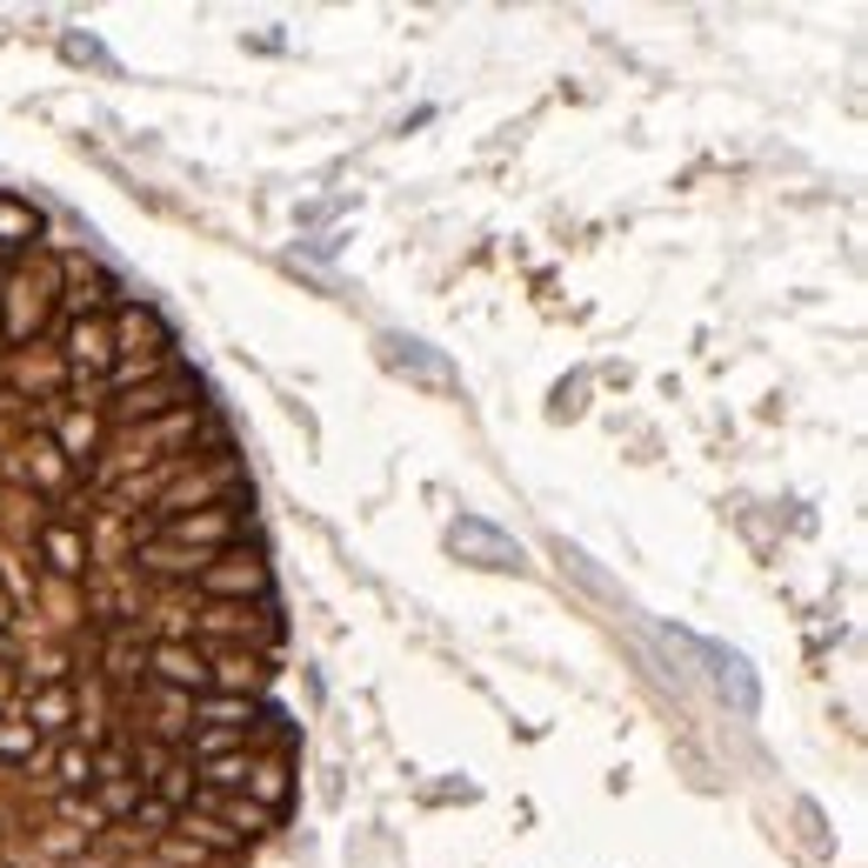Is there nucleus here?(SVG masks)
<instances>
[{
    "instance_id": "1",
    "label": "nucleus",
    "mask_w": 868,
    "mask_h": 868,
    "mask_svg": "<svg viewBox=\"0 0 868 868\" xmlns=\"http://www.w3.org/2000/svg\"><path fill=\"white\" fill-rule=\"evenodd\" d=\"M668 642H681L694 661H709V681L722 688V702H735V715H755L761 709V681H755L748 655H735L722 642H702V635H681V628H668Z\"/></svg>"
},
{
    "instance_id": "2",
    "label": "nucleus",
    "mask_w": 868,
    "mask_h": 868,
    "mask_svg": "<svg viewBox=\"0 0 868 868\" xmlns=\"http://www.w3.org/2000/svg\"><path fill=\"white\" fill-rule=\"evenodd\" d=\"M381 361L394 375H408L414 388H434V394H461V375L442 347H427L421 334H381Z\"/></svg>"
},
{
    "instance_id": "3",
    "label": "nucleus",
    "mask_w": 868,
    "mask_h": 868,
    "mask_svg": "<svg viewBox=\"0 0 868 868\" xmlns=\"http://www.w3.org/2000/svg\"><path fill=\"white\" fill-rule=\"evenodd\" d=\"M448 548H455L461 561H475V568H494V575H521V568H528L521 542L501 535L494 521H481V514H461V521H455V528H448Z\"/></svg>"
},
{
    "instance_id": "4",
    "label": "nucleus",
    "mask_w": 868,
    "mask_h": 868,
    "mask_svg": "<svg viewBox=\"0 0 868 868\" xmlns=\"http://www.w3.org/2000/svg\"><path fill=\"white\" fill-rule=\"evenodd\" d=\"M214 601H247V594H268V568H260L254 555H241V548H221L201 575H194Z\"/></svg>"
},
{
    "instance_id": "5",
    "label": "nucleus",
    "mask_w": 868,
    "mask_h": 868,
    "mask_svg": "<svg viewBox=\"0 0 868 868\" xmlns=\"http://www.w3.org/2000/svg\"><path fill=\"white\" fill-rule=\"evenodd\" d=\"M188 394H194V375H188V368H167L160 381L127 388V394L114 401V414H121V421H160V414H174V408H188Z\"/></svg>"
},
{
    "instance_id": "6",
    "label": "nucleus",
    "mask_w": 868,
    "mask_h": 868,
    "mask_svg": "<svg viewBox=\"0 0 868 868\" xmlns=\"http://www.w3.org/2000/svg\"><path fill=\"white\" fill-rule=\"evenodd\" d=\"M147 768H154V775H147V802H160L167 815L194 802V761L167 755V748H147Z\"/></svg>"
},
{
    "instance_id": "7",
    "label": "nucleus",
    "mask_w": 868,
    "mask_h": 868,
    "mask_svg": "<svg viewBox=\"0 0 868 868\" xmlns=\"http://www.w3.org/2000/svg\"><path fill=\"white\" fill-rule=\"evenodd\" d=\"M67 368H80V375H108L114 368V334H108L101 314H80L67 327Z\"/></svg>"
},
{
    "instance_id": "8",
    "label": "nucleus",
    "mask_w": 868,
    "mask_h": 868,
    "mask_svg": "<svg viewBox=\"0 0 868 868\" xmlns=\"http://www.w3.org/2000/svg\"><path fill=\"white\" fill-rule=\"evenodd\" d=\"M247 789H254V802H260V815H281V809L294 802V768H288V755H268V761H247Z\"/></svg>"
},
{
    "instance_id": "9",
    "label": "nucleus",
    "mask_w": 868,
    "mask_h": 868,
    "mask_svg": "<svg viewBox=\"0 0 868 868\" xmlns=\"http://www.w3.org/2000/svg\"><path fill=\"white\" fill-rule=\"evenodd\" d=\"M147 661H154V675H160L174 694H194V688H208V661H201L194 648H181V642H160Z\"/></svg>"
},
{
    "instance_id": "10",
    "label": "nucleus",
    "mask_w": 868,
    "mask_h": 868,
    "mask_svg": "<svg viewBox=\"0 0 868 868\" xmlns=\"http://www.w3.org/2000/svg\"><path fill=\"white\" fill-rule=\"evenodd\" d=\"M41 555H47L54 575H87V542L67 528V521H47L41 528Z\"/></svg>"
},
{
    "instance_id": "11",
    "label": "nucleus",
    "mask_w": 868,
    "mask_h": 868,
    "mask_svg": "<svg viewBox=\"0 0 868 868\" xmlns=\"http://www.w3.org/2000/svg\"><path fill=\"white\" fill-rule=\"evenodd\" d=\"M41 241V214L14 194H0V247H34Z\"/></svg>"
},
{
    "instance_id": "12",
    "label": "nucleus",
    "mask_w": 868,
    "mask_h": 868,
    "mask_svg": "<svg viewBox=\"0 0 868 868\" xmlns=\"http://www.w3.org/2000/svg\"><path fill=\"white\" fill-rule=\"evenodd\" d=\"M260 668L254 655H221V668H208V688H227V694H241V688H260Z\"/></svg>"
},
{
    "instance_id": "13",
    "label": "nucleus",
    "mask_w": 868,
    "mask_h": 868,
    "mask_svg": "<svg viewBox=\"0 0 868 868\" xmlns=\"http://www.w3.org/2000/svg\"><path fill=\"white\" fill-rule=\"evenodd\" d=\"M41 748V728L27 715H0V761H34Z\"/></svg>"
},
{
    "instance_id": "14",
    "label": "nucleus",
    "mask_w": 868,
    "mask_h": 868,
    "mask_svg": "<svg viewBox=\"0 0 868 868\" xmlns=\"http://www.w3.org/2000/svg\"><path fill=\"white\" fill-rule=\"evenodd\" d=\"M27 475H41L47 488H67V455L47 442V434H41V442H27Z\"/></svg>"
},
{
    "instance_id": "15",
    "label": "nucleus",
    "mask_w": 868,
    "mask_h": 868,
    "mask_svg": "<svg viewBox=\"0 0 868 868\" xmlns=\"http://www.w3.org/2000/svg\"><path fill=\"white\" fill-rule=\"evenodd\" d=\"M194 781H201V789H214V795L221 789H241V781H247V755H214V761H201Z\"/></svg>"
},
{
    "instance_id": "16",
    "label": "nucleus",
    "mask_w": 868,
    "mask_h": 868,
    "mask_svg": "<svg viewBox=\"0 0 868 868\" xmlns=\"http://www.w3.org/2000/svg\"><path fill=\"white\" fill-rule=\"evenodd\" d=\"M54 781H60V789H87V781H94V755H87L80 742H67L60 761H54Z\"/></svg>"
},
{
    "instance_id": "17",
    "label": "nucleus",
    "mask_w": 868,
    "mask_h": 868,
    "mask_svg": "<svg viewBox=\"0 0 868 868\" xmlns=\"http://www.w3.org/2000/svg\"><path fill=\"white\" fill-rule=\"evenodd\" d=\"M67 709H74V694H67V688H41L27 722H34V728H60V722H67Z\"/></svg>"
},
{
    "instance_id": "18",
    "label": "nucleus",
    "mask_w": 868,
    "mask_h": 868,
    "mask_svg": "<svg viewBox=\"0 0 868 868\" xmlns=\"http://www.w3.org/2000/svg\"><path fill=\"white\" fill-rule=\"evenodd\" d=\"M108 675H114V681L134 675V635H114V642H108Z\"/></svg>"
},
{
    "instance_id": "19",
    "label": "nucleus",
    "mask_w": 868,
    "mask_h": 868,
    "mask_svg": "<svg viewBox=\"0 0 868 868\" xmlns=\"http://www.w3.org/2000/svg\"><path fill=\"white\" fill-rule=\"evenodd\" d=\"M67 60H94V67H108L101 41H80V34H67Z\"/></svg>"
},
{
    "instance_id": "20",
    "label": "nucleus",
    "mask_w": 868,
    "mask_h": 868,
    "mask_svg": "<svg viewBox=\"0 0 868 868\" xmlns=\"http://www.w3.org/2000/svg\"><path fill=\"white\" fill-rule=\"evenodd\" d=\"M0 628H8V594H0Z\"/></svg>"
}]
</instances>
